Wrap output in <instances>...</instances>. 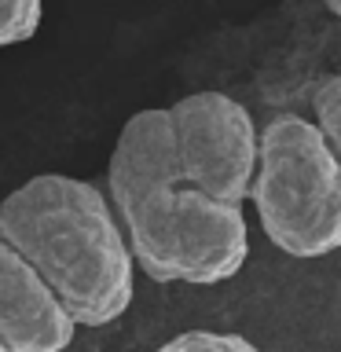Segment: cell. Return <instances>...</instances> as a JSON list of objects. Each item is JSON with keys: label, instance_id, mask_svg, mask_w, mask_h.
<instances>
[{"label": "cell", "instance_id": "obj_4", "mask_svg": "<svg viewBox=\"0 0 341 352\" xmlns=\"http://www.w3.org/2000/svg\"><path fill=\"white\" fill-rule=\"evenodd\" d=\"M184 184L224 206H242L261 162V132L250 110L224 92H195L169 107Z\"/></svg>", "mask_w": 341, "mask_h": 352}, {"label": "cell", "instance_id": "obj_7", "mask_svg": "<svg viewBox=\"0 0 341 352\" xmlns=\"http://www.w3.org/2000/svg\"><path fill=\"white\" fill-rule=\"evenodd\" d=\"M312 110H316V129L323 132L327 147L338 154L341 162V74L327 77L312 96Z\"/></svg>", "mask_w": 341, "mask_h": 352}, {"label": "cell", "instance_id": "obj_6", "mask_svg": "<svg viewBox=\"0 0 341 352\" xmlns=\"http://www.w3.org/2000/svg\"><path fill=\"white\" fill-rule=\"evenodd\" d=\"M74 330L44 279L0 239V341L11 352H63Z\"/></svg>", "mask_w": 341, "mask_h": 352}, {"label": "cell", "instance_id": "obj_9", "mask_svg": "<svg viewBox=\"0 0 341 352\" xmlns=\"http://www.w3.org/2000/svg\"><path fill=\"white\" fill-rule=\"evenodd\" d=\"M41 15L37 0H0V48L30 41L41 26Z\"/></svg>", "mask_w": 341, "mask_h": 352}, {"label": "cell", "instance_id": "obj_8", "mask_svg": "<svg viewBox=\"0 0 341 352\" xmlns=\"http://www.w3.org/2000/svg\"><path fill=\"white\" fill-rule=\"evenodd\" d=\"M154 352H261L242 334H217V330H187V334L169 338Z\"/></svg>", "mask_w": 341, "mask_h": 352}, {"label": "cell", "instance_id": "obj_1", "mask_svg": "<svg viewBox=\"0 0 341 352\" xmlns=\"http://www.w3.org/2000/svg\"><path fill=\"white\" fill-rule=\"evenodd\" d=\"M0 239L30 264L77 327H107L132 305L125 228L96 184L66 173L30 176L0 202Z\"/></svg>", "mask_w": 341, "mask_h": 352}, {"label": "cell", "instance_id": "obj_3", "mask_svg": "<svg viewBox=\"0 0 341 352\" xmlns=\"http://www.w3.org/2000/svg\"><path fill=\"white\" fill-rule=\"evenodd\" d=\"M132 261L154 283L213 286L242 272L250 257V228L242 206H224L195 187H162L125 213Z\"/></svg>", "mask_w": 341, "mask_h": 352}, {"label": "cell", "instance_id": "obj_5", "mask_svg": "<svg viewBox=\"0 0 341 352\" xmlns=\"http://www.w3.org/2000/svg\"><path fill=\"white\" fill-rule=\"evenodd\" d=\"M180 151H176L173 114L162 107L140 110L125 121L107 165V187L114 213H125L140 198H147L162 187H180Z\"/></svg>", "mask_w": 341, "mask_h": 352}, {"label": "cell", "instance_id": "obj_10", "mask_svg": "<svg viewBox=\"0 0 341 352\" xmlns=\"http://www.w3.org/2000/svg\"><path fill=\"white\" fill-rule=\"evenodd\" d=\"M327 8H330V15H338V19H341V0H330Z\"/></svg>", "mask_w": 341, "mask_h": 352}, {"label": "cell", "instance_id": "obj_2", "mask_svg": "<svg viewBox=\"0 0 341 352\" xmlns=\"http://www.w3.org/2000/svg\"><path fill=\"white\" fill-rule=\"evenodd\" d=\"M250 198L283 253L308 261L341 250V162L316 121L283 114L264 125Z\"/></svg>", "mask_w": 341, "mask_h": 352}, {"label": "cell", "instance_id": "obj_11", "mask_svg": "<svg viewBox=\"0 0 341 352\" xmlns=\"http://www.w3.org/2000/svg\"><path fill=\"white\" fill-rule=\"evenodd\" d=\"M0 352H11V349H8V345H4V341H0Z\"/></svg>", "mask_w": 341, "mask_h": 352}]
</instances>
